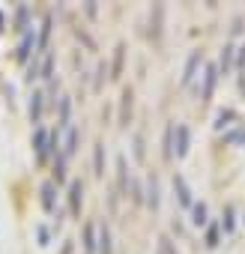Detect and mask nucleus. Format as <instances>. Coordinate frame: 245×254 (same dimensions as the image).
<instances>
[{"label":"nucleus","mask_w":245,"mask_h":254,"mask_svg":"<svg viewBox=\"0 0 245 254\" xmlns=\"http://www.w3.org/2000/svg\"><path fill=\"white\" fill-rule=\"evenodd\" d=\"M122 51H126V48H122V45H117V57H114V75L120 72V66H122Z\"/></svg>","instance_id":"nucleus-20"},{"label":"nucleus","mask_w":245,"mask_h":254,"mask_svg":"<svg viewBox=\"0 0 245 254\" xmlns=\"http://www.w3.org/2000/svg\"><path fill=\"white\" fill-rule=\"evenodd\" d=\"M206 215H209V209H206V203H203V200L191 206V224H194V227H206V221H209Z\"/></svg>","instance_id":"nucleus-12"},{"label":"nucleus","mask_w":245,"mask_h":254,"mask_svg":"<svg viewBox=\"0 0 245 254\" xmlns=\"http://www.w3.org/2000/svg\"><path fill=\"white\" fill-rule=\"evenodd\" d=\"M200 69H203V54L200 51H191V57L185 60V69H183V87H188L191 81H197Z\"/></svg>","instance_id":"nucleus-6"},{"label":"nucleus","mask_w":245,"mask_h":254,"mask_svg":"<svg viewBox=\"0 0 245 254\" xmlns=\"http://www.w3.org/2000/svg\"><path fill=\"white\" fill-rule=\"evenodd\" d=\"M93 168H96V171H93L96 177H102V174H105V144H102V141H99V144H96V150H93Z\"/></svg>","instance_id":"nucleus-15"},{"label":"nucleus","mask_w":245,"mask_h":254,"mask_svg":"<svg viewBox=\"0 0 245 254\" xmlns=\"http://www.w3.org/2000/svg\"><path fill=\"white\" fill-rule=\"evenodd\" d=\"M188 144H191V132H188V126H185V123L174 126V156H177V159H183V156L188 153Z\"/></svg>","instance_id":"nucleus-5"},{"label":"nucleus","mask_w":245,"mask_h":254,"mask_svg":"<svg viewBox=\"0 0 245 254\" xmlns=\"http://www.w3.org/2000/svg\"><path fill=\"white\" fill-rule=\"evenodd\" d=\"M33 24H36V21H33V9H30L27 3H21V6L12 12V30L21 36V33H24V30H30Z\"/></svg>","instance_id":"nucleus-4"},{"label":"nucleus","mask_w":245,"mask_h":254,"mask_svg":"<svg viewBox=\"0 0 245 254\" xmlns=\"http://www.w3.org/2000/svg\"><path fill=\"white\" fill-rule=\"evenodd\" d=\"M96 248H99V221H87V227H84V251L96 254Z\"/></svg>","instance_id":"nucleus-9"},{"label":"nucleus","mask_w":245,"mask_h":254,"mask_svg":"<svg viewBox=\"0 0 245 254\" xmlns=\"http://www.w3.org/2000/svg\"><path fill=\"white\" fill-rule=\"evenodd\" d=\"M60 135H63V141H60V159H66V162H69V159L75 156V150H78L81 129H78V126H66Z\"/></svg>","instance_id":"nucleus-2"},{"label":"nucleus","mask_w":245,"mask_h":254,"mask_svg":"<svg viewBox=\"0 0 245 254\" xmlns=\"http://www.w3.org/2000/svg\"><path fill=\"white\" fill-rule=\"evenodd\" d=\"M36 233H39V245H48V242H51V233H48V227H42V224H39V227H36Z\"/></svg>","instance_id":"nucleus-19"},{"label":"nucleus","mask_w":245,"mask_h":254,"mask_svg":"<svg viewBox=\"0 0 245 254\" xmlns=\"http://www.w3.org/2000/svg\"><path fill=\"white\" fill-rule=\"evenodd\" d=\"M132 117V90H122V105H120V123L126 126Z\"/></svg>","instance_id":"nucleus-14"},{"label":"nucleus","mask_w":245,"mask_h":254,"mask_svg":"<svg viewBox=\"0 0 245 254\" xmlns=\"http://www.w3.org/2000/svg\"><path fill=\"white\" fill-rule=\"evenodd\" d=\"M81 203H84V183L72 180V186H69V212L81 215Z\"/></svg>","instance_id":"nucleus-7"},{"label":"nucleus","mask_w":245,"mask_h":254,"mask_svg":"<svg viewBox=\"0 0 245 254\" xmlns=\"http://www.w3.org/2000/svg\"><path fill=\"white\" fill-rule=\"evenodd\" d=\"M206 245H209V248H215V245H218V224H212V227H209V233H206Z\"/></svg>","instance_id":"nucleus-18"},{"label":"nucleus","mask_w":245,"mask_h":254,"mask_svg":"<svg viewBox=\"0 0 245 254\" xmlns=\"http://www.w3.org/2000/svg\"><path fill=\"white\" fill-rule=\"evenodd\" d=\"M96 254H111V230L102 221H99V248H96Z\"/></svg>","instance_id":"nucleus-13"},{"label":"nucleus","mask_w":245,"mask_h":254,"mask_svg":"<svg viewBox=\"0 0 245 254\" xmlns=\"http://www.w3.org/2000/svg\"><path fill=\"white\" fill-rule=\"evenodd\" d=\"M174 191H177V203L180 206H194V200H191V189H188V183H185V177H174Z\"/></svg>","instance_id":"nucleus-8"},{"label":"nucleus","mask_w":245,"mask_h":254,"mask_svg":"<svg viewBox=\"0 0 245 254\" xmlns=\"http://www.w3.org/2000/svg\"><path fill=\"white\" fill-rule=\"evenodd\" d=\"M48 108H51V102H48L45 90H33V96H30V102H27V117H30V123H33V126H42V117H45Z\"/></svg>","instance_id":"nucleus-1"},{"label":"nucleus","mask_w":245,"mask_h":254,"mask_svg":"<svg viewBox=\"0 0 245 254\" xmlns=\"http://www.w3.org/2000/svg\"><path fill=\"white\" fill-rule=\"evenodd\" d=\"M230 57H233V48H224V54H221V66H224V69L230 66Z\"/></svg>","instance_id":"nucleus-23"},{"label":"nucleus","mask_w":245,"mask_h":254,"mask_svg":"<svg viewBox=\"0 0 245 254\" xmlns=\"http://www.w3.org/2000/svg\"><path fill=\"white\" fill-rule=\"evenodd\" d=\"M221 224H224V230H233V209H230V206L224 209V221H221Z\"/></svg>","instance_id":"nucleus-21"},{"label":"nucleus","mask_w":245,"mask_h":254,"mask_svg":"<svg viewBox=\"0 0 245 254\" xmlns=\"http://www.w3.org/2000/svg\"><path fill=\"white\" fill-rule=\"evenodd\" d=\"M156 254H177V248H174V242H171L168 236H159V245H156Z\"/></svg>","instance_id":"nucleus-17"},{"label":"nucleus","mask_w":245,"mask_h":254,"mask_svg":"<svg viewBox=\"0 0 245 254\" xmlns=\"http://www.w3.org/2000/svg\"><path fill=\"white\" fill-rule=\"evenodd\" d=\"M6 30V18H3V12H0V33Z\"/></svg>","instance_id":"nucleus-24"},{"label":"nucleus","mask_w":245,"mask_h":254,"mask_svg":"<svg viewBox=\"0 0 245 254\" xmlns=\"http://www.w3.org/2000/svg\"><path fill=\"white\" fill-rule=\"evenodd\" d=\"M117 189H120V191L129 189V171H126V159H122V156H120V162H117Z\"/></svg>","instance_id":"nucleus-16"},{"label":"nucleus","mask_w":245,"mask_h":254,"mask_svg":"<svg viewBox=\"0 0 245 254\" xmlns=\"http://www.w3.org/2000/svg\"><path fill=\"white\" fill-rule=\"evenodd\" d=\"M159 203H162V197H159V180L150 177L147 180V206L150 209H159Z\"/></svg>","instance_id":"nucleus-10"},{"label":"nucleus","mask_w":245,"mask_h":254,"mask_svg":"<svg viewBox=\"0 0 245 254\" xmlns=\"http://www.w3.org/2000/svg\"><path fill=\"white\" fill-rule=\"evenodd\" d=\"M57 197H60V186H57L54 180L42 183V189H39V203H42V209H45L48 215L57 212Z\"/></svg>","instance_id":"nucleus-3"},{"label":"nucleus","mask_w":245,"mask_h":254,"mask_svg":"<svg viewBox=\"0 0 245 254\" xmlns=\"http://www.w3.org/2000/svg\"><path fill=\"white\" fill-rule=\"evenodd\" d=\"M135 156H138V159H144V138H141V135L135 138Z\"/></svg>","instance_id":"nucleus-22"},{"label":"nucleus","mask_w":245,"mask_h":254,"mask_svg":"<svg viewBox=\"0 0 245 254\" xmlns=\"http://www.w3.org/2000/svg\"><path fill=\"white\" fill-rule=\"evenodd\" d=\"M215 81H218V69H215V66H209V69H206V75H203V90H200V96H203V99H209V96H212Z\"/></svg>","instance_id":"nucleus-11"}]
</instances>
